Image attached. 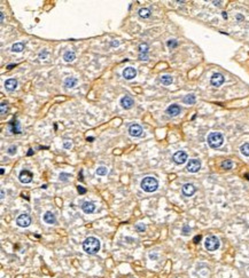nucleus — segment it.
Listing matches in <instances>:
<instances>
[{"instance_id": "nucleus-1", "label": "nucleus", "mask_w": 249, "mask_h": 278, "mask_svg": "<svg viewBox=\"0 0 249 278\" xmlns=\"http://www.w3.org/2000/svg\"><path fill=\"white\" fill-rule=\"evenodd\" d=\"M83 249L90 255L96 254L100 249V240L95 237H87L83 242Z\"/></svg>"}, {"instance_id": "nucleus-2", "label": "nucleus", "mask_w": 249, "mask_h": 278, "mask_svg": "<svg viewBox=\"0 0 249 278\" xmlns=\"http://www.w3.org/2000/svg\"><path fill=\"white\" fill-rule=\"evenodd\" d=\"M140 186L146 192H154L158 188V181L153 176H146L142 179Z\"/></svg>"}, {"instance_id": "nucleus-3", "label": "nucleus", "mask_w": 249, "mask_h": 278, "mask_svg": "<svg viewBox=\"0 0 249 278\" xmlns=\"http://www.w3.org/2000/svg\"><path fill=\"white\" fill-rule=\"evenodd\" d=\"M207 141H208V144H209L210 148L217 149V148L223 145V143H224V136H223L220 133H218V132H213V133H210V134L208 135Z\"/></svg>"}, {"instance_id": "nucleus-4", "label": "nucleus", "mask_w": 249, "mask_h": 278, "mask_svg": "<svg viewBox=\"0 0 249 278\" xmlns=\"http://www.w3.org/2000/svg\"><path fill=\"white\" fill-rule=\"evenodd\" d=\"M220 245V242L216 236H209L206 238L204 240V247L210 251V252H214V251H217Z\"/></svg>"}, {"instance_id": "nucleus-5", "label": "nucleus", "mask_w": 249, "mask_h": 278, "mask_svg": "<svg viewBox=\"0 0 249 278\" xmlns=\"http://www.w3.org/2000/svg\"><path fill=\"white\" fill-rule=\"evenodd\" d=\"M16 224H17L19 227H21V228H27V227H29V225L31 224V217H30L29 214H27V213L21 214V215L16 219Z\"/></svg>"}, {"instance_id": "nucleus-6", "label": "nucleus", "mask_w": 249, "mask_h": 278, "mask_svg": "<svg viewBox=\"0 0 249 278\" xmlns=\"http://www.w3.org/2000/svg\"><path fill=\"white\" fill-rule=\"evenodd\" d=\"M32 178H33V174H32L30 171L28 169H22L20 172V175H19V180L21 183L23 184H28L32 181Z\"/></svg>"}, {"instance_id": "nucleus-7", "label": "nucleus", "mask_w": 249, "mask_h": 278, "mask_svg": "<svg viewBox=\"0 0 249 278\" xmlns=\"http://www.w3.org/2000/svg\"><path fill=\"white\" fill-rule=\"evenodd\" d=\"M201 168V161L199 159H189L186 166V169L189 173H196Z\"/></svg>"}, {"instance_id": "nucleus-8", "label": "nucleus", "mask_w": 249, "mask_h": 278, "mask_svg": "<svg viewBox=\"0 0 249 278\" xmlns=\"http://www.w3.org/2000/svg\"><path fill=\"white\" fill-rule=\"evenodd\" d=\"M172 159H173V161H175L177 165H183V164H185L187 161L188 156H187V154L185 151H177L176 154H173Z\"/></svg>"}, {"instance_id": "nucleus-9", "label": "nucleus", "mask_w": 249, "mask_h": 278, "mask_svg": "<svg viewBox=\"0 0 249 278\" xmlns=\"http://www.w3.org/2000/svg\"><path fill=\"white\" fill-rule=\"evenodd\" d=\"M129 134L131 136H134V137H138L142 134V127L139 125V124H132L130 127H129Z\"/></svg>"}, {"instance_id": "nucleus-10", "label": "nucleus", "mask_w": 249, "mask_h": 278, "mask_svg": "<svg viewBox=\"0 0 249 278\" xmlns=\"http://www.w3.org/2000/svg\"><path fill=\"white\" fill-rule=\"evenodd\" d=\"M224 81H225V78H224V76L220 74V73H214L213 77H211V79H210L211 85L215 86V87L221 86V85L224 84Z\"/></svg>"}, {"instance_id": "nucleus-11", "label": "nucleus", "mask_w": 249, "mask_h": 278, "mask_svg": "<svg viewBox=\"0 0 249 278\" xmlns=\"http://www.w3.org/2000/svg\"><path fill=\"white\" fill-rule=\"evenodd\" d=\"M195 191H196V188L192 183H186V184L183 185V188H182V192L186 197H192L195 193Z\"/></svg>"}, {"instance_id": "nucleus-12", "label": "nucleus", "mask_w": 249, "mask_h": 278, "mask_svg": "<svg viewBox=\"0 0 249 278\" xmlns=\"http://www.w3.org/2000/svg\"><path fill=\"white\" fill-rule=\"evenodd\" d=\"M123 77H124L126 80H131V79H133V78H136V76H137V70L134 69V68H132V66H127V68H125L124 70H123Z\"/></svg>"}, {"instance_id": "nucleus-13", "label": "nucleus", "mask_w": 249, "mask_h": 278, "mask_svg": "<svg viewBox=\"0 0 249 278\" xmlns=\"http://www.w3.org/2000/svg\"><path fill=\"white\" fill-rule=\"evenodd\" d=\"M120 103H121L122 108H124V109H131V108L134 105V101H133V98L130 97V96H127V95H125V96H123V97L121 98Z\"/></svg>"}, {"instance_id": "nucleus-14", "label": "nucleus", "mask_w": 249, "mask_h": 278, "mask_svg": "<svg viewBox=\"0 0 249 278\" xmlns=\"http://www.w3.org/2000/svg\"><path fill=\"white\" fill-rule=\"evenodd\" d=\"M180 111H182V109H180V107H179L178 104H171V105L168 107V109H166V113H168L169 116H171V117L178 116V115L180 113Z\"/></svg>"}, {"instance_id": "nucleus-15", "label": "nucleus", "mask_w": 249, "mask_h": 278, "mask_svg": "<svg viewBox=\"0 0 249 278\" xmlns=\"http://www.w3.org/2000/svg\"><path fill=\"white\" fill-rule=\"evenodd\" d=\"M82 210L84 213L86 214H91L95 211V205H94L92 201H84L83 205H82Z\"/></svg>"}, {"instance_id": "nucleus-16", "label": "nucleus", "mask_w": 249, "mask_h": 278, "mask_svg": "<svg viewBox=\"0 0 249 278\" xmlns=\"http://www.w3.org/2000/svg\"><path fill=\"white\" fill-rule=\"evenodd\" d=\"M16 87H17V80H16V79L10 78V79H7V80L5 81V88H6L7 91L12 92V91H14Z\"/></svg>"}, {"instance_id": "nucleus-17", "label": "nucleus", "mask_w": 249, "mask_h": 278, "mask_svg": "<svg viewBox=\"0 0 249 278\" xmlns=\"http://www.w3.org/2000/svg\"><path fill=\"white\" fill-rule=\"evenodd\" d=\"M78 80L75 77H68L64 79V86L65 88H74L75 86H77Z\"/></svg>"}, {"instance_id": "nucleus-18", "label": "nucleus", "mask_w": 249, "mask_h": 278, "mask_svg": "<svg viewBox=\"0 0 249 278\" xmlns=\"http://www.w3.org/2000/svg\"><path fill=\"white\" fill-rule=\"evenodd\" d=\"M56 221L55 219V215L52 213V212H46L44 214V222L47 223V224H54Z\"/></svg>"}, {"instance_id": "nucleus-19", "label": "nucleus", "mask_w": 249, "mask_h": 278, "mask_svg": "<svg viewBox=\"0 0 249 278\" xmlns=\"http://www.w3.org/2000/svg\"><path fill=\"white\" fill-rule=\"evenodd\" d=\"M75 59H76V54H75L74 52L68 51V52H65V53L63 54V60L65 62H72L75 61Z\"/></svg>"}, {"instance_id": "nucleus-20", "label": "nucleus", "mask_w": 249, "mask_h": 278, "mask_svg": "<svg viewBox=\"0 0 249 278\" xmlns=\"http://www.w3.org/2000/svg\"><path fill=\"white\" fill-rule=\"evenodd\" d=\"M172 81H173V79H172V77L169 76V74H165V76H162V77H161V83H162L164 86L171 85Z\"/></svg>"}, {"instance_id": "nucleus-21", "label": "nucleus", "mask_w": 249, "mask_h": 278, "mask_svg": "<svg viewBox=\"0 0 249 278\" xmlns=\"http://www.w3.org/2000/svg\"><path fill=\"white\" fill-rule=\"evenodd\" d=\"M183 101H184L185 104H194L195 101H196V98H195V95H194V94H188V95H186V96L184 97Z\"/></svg>"}, {"instance_id": "nucleus-22", "label": "nucleus", "mask_w": 249, "mask_h": 278, "mask_svg": "<svg viewBox=\"0 0 249 278\" xmlns=\"http://www.w3.org/2000/svg\"><path fill=\"white\" fill-rule=\"evenodd\" d=\"M139 16L142 18H148L151 16V10L148 8H141L139 9Z\"/></svg>"}, {"instance_id": "nucleus-23", "label": "nucleus", "mask_w": 249, "mask_h": 278, "mask_svg": "<svg viewBox=\"0 0 249 278\" xmlns=\"http://www.w3.org/2000/svg\"><path fill=\"white\" fill-rule=\"evenodd\" d=\"M23 49H24V45H23L22 42H16V44H14L13 47H12V51L15 52V53H21Z\"/></svg>"}, {"instance_id": "nucleus-24", "label": "nucleus", "mask_w": 249, "mask_h": 278, "mask_svg": "<svg viewBox=\"0 0 249 278\" xmlns=\"http://www.w3.org/2000/svg\"><path fill=\"white\" fill-rule=\"evenodd\" d=\"M232 167H233V163L230 159H226L221 163V168H224V169H231Z\"/></svg>"}, {"instance_id": "nucleus-25", "label": "nucleus", "mask_w": 249, "mask_h": 278, "mask_svg": "<svg viewBox=\"0 0 249 278\" xmlns=\"http://www.w3.org/2000/svg\"><path fill=\"white\" fill-rule=\"evenodd\" d=\"M240 151H241V154H243V156L249 157V143L242 144V145L240 147Z\"/></svg>"}, {"instance_id": "nucleus-26", "label": "nucleus", "mask_w": 249, "mask_h": 278, "mask_svg": "<svg viewBox=\"0 0 249 278\" xmlns=\"http://www.w3.org/2000/svg\"><path fill=\"white\" fill-rule=\"evenodd\" d=\"M95 173H96V175L103 176V175H106V174L108 173V169H107V167H105V166H101V167H98V168H96Z\"/></svg>"}, {"instance_id": "nucleus-27", "label": "nucleus", "mask_w": 249, "mask_h": 278, "mask_svg": "<svg viewBox=\"0 0 249 278\" xmlns=\"http://www.w3.org/2000/svg\"><path fill=\"white\" fill-rule=\"evenodd\" d=\"M148 53V45L147 44H140L139 46V54H147Z\"/></svg>"}, {"instance_id": "nucleus-28", "label": "nucleus", "mask_w": 249, "mask_h": 278, "mask_svg": "<svg viewBox=\"0 0 249 278\" xmlns=\"http://www.w3.org/2000/svg\"><path fill=\"white\" fill-rule=\"evenodd\" d=\"M10 126H13V133H16V134L21 133L20 127H19V123H17L16 120H15V122H12V123H10Z\"/></svg>"}, {"instance_id": "nucleus-29", "label": "nucleus", "mask_w": 249, "mask_h": 278, "mask_svg": "<svg viewBox=\"0 0 249 278\" xmlns=\"http://www.w3.org/2000/svg\"><path fill=\"white\" fill-rule=\"evenodd\" d=\"M134 228H136V230H137L138 232H144V231L146 230V227H145L144 223H137V224L134 225Z\"/></svg>"}, {"instance_id": "nucleus-30", "label": "nucleus", "mask_w": 249, "mask_h": 278, "mask_svg": "<svg viewBox=\"0 0 249 278\" xmlns=\"http://www.w3.org/2000/svg\"><path fill=\"white\" fill-rule=\"evenodd\" d=\"M69 178H71V174H68V173H60V175H59L60 181H64V182L68 181Z\"/></svg>"}, {"instance_id": "nucleus-31", "label": "nucleus", "mask_w": 249, "mask_h": 278, "mask_svg": "<svg viewBox=\"0 0 249 278\" xmlns=\"http://www.w3.org/2000/svg\"><path fill=\"white\" fill-rule=\"evenodd\" d=\"M16 150H17V148H16L15 145H12V147H9V148H8V150H7V154H9V156H14V154H16Z\"/></svg>"}, {"instance_id": "nucleus-32", "label": "nucleus", "mask_w": 249, "mask_h": 278, "mask_svg": "<svg viewBox=\"0 0 249 278\" xmlns=\"http://www.w3.org/2000/svg\"><path fill=\"white\" fill-rule=\"evenodd\" d=\"M166 45H168L169 47L173 48V47H177V41H176L175 39H171V40H169V41L166 42Z\"/></svg>"}, {"instance_id": "nucleus-33", "label": "nucleus", "mask_w": 249, "mask_h": 278, "mask_svg": "<svg viewBox=\"0 0 249 278\" xmlns=\"http://www.w3.org/2000/svg\"><path fill=\"white\" fill-rule=\"evenodd\" d=\"M189 231H191V228H189V225H188V224H185V225L183 227V235L187 236V235L189 234Z\"/></svg>"}, {"instance_id": "nucleus-34", "label": "nucleus", "mask_w": 249, "mask_h": 278, "mask_svg": "<svg viewBox=\"0 0 249 278\" xmlns=\"http://www.w3.org/2000/svg\"><path fill=\"white\" fill-rule=\"evenodd\" d=\"M0 107H1V115H5V113H6V111H7V103L2 102Z\"/></svg>"}, {"instance_id": "nucleus-35", "label": "nucleus", "mask_w": 249, "mask_h": 278, "mask_svg": "<svg viewBox=\"0 0 249 278\" xmlns=\"http://www.w3.org/2000/svg\"><path fill=\"white\" fill-rule=\"evenodd\" d=\"M71 142L69 141V140H65L64 142H63V147H64V149H70L71 148Z\"/></svg>"}, {"instance_id": "nucleus-36", "label": "nucleus", "mask_w": 249, "mask_h": 278, "mask_svg": "<svg viewBox=\"0 0 249 278\" xmlns=\"http://www.w3.org/2000/svg\"><path fill=\"white\" fill-rule=\"evenodd\" d=\"M77 190H78V192H79L80 195H84V193L86 192V189H85V188H83L82 185H78V186H77Z\"/></svg>"}, {"instance_id": "nucleus-37", "label": "nucleus", "mask_w": 249, "mask_h": 278, "mask_svg": "<svg viewBox=\"0 0 249 278\" xmlns=\"http://www.w3.org/2000/svg\"><path fill=\"white\" fill-rule=\"evenodd\" d=\"M139 57H140V60H142V61H147V60H148L147 54H139Z\"/></svg>"}, {"instance_id": "nucleus-38", "label": "nucleus", "mask_w": 249, "mask_h": 278, "mask_svg": "<svg viewBox=\"0 0 249 278\" xmlns=\"http://www.w3.org/2000/svg\"><path fill=\"white\" fill-rule=\"evenodd\" d=\"M201 238H202V237H201V235H197V236H195V237H194V239H193V240H194V243H199V242L201 240Z\"/></svg>"}, {"instance_id": "nucleus-39", "label": "nucleus", "mask_w": 249, "mask_h": 278, "mask_svg": "<svg viewBox=\"0 0 249 278\" xmlns=\"http://www.w3.org/2000/svg\"><path fill=\"white\" fill-rule=\"evenodd\" d=\"M237 20H239V21H242V20H243V17H242L241 15H237Z\"/></svg>"}, {"instance_id": "nucleus-40", "label": "nucleus", "mask_w": 249, "mask_h": 278, "mask_svg": "<svg viewBox=\"0 0 249 278\" xmlns=\"http://www.w3.org/2000/svg\"><path fill=\"white\" fill-rule=\"evenodd\" d=\"M46 55H47V52H46V51H44V54H43V53H40V55H39V56H40V57H43V56H46Z\"/></svg>"}, {"instance_id": "nucleus-41", "label": "nucleus", "mask_w": 249, "mask_h": 278, "mask_svg": "<svg viewBox=\"0 0 249 278\" xmlns=\"http://www.w3.org/2000/svg\"><path fill=\"white\" fill-rule=\"evenodd\" d=\"M3 198H5V191L1 190V199H3Z\"/></svg>"}, {"instance_id": "nucleus-42", "label": "nucleus", "mask_w": 249, "mask_h": 278, "mask_svg": "<svg viewBox=\"0 0 249 278\" xmlns=\"http://www.w3.org/2000/svg\"><path fill=\"white\" fill-rule=\"evenodd\" d=\"M86 140H87V141H90V142H92V141H93V140H94V137H92V136H90V137H87Z\"/></svg>"}, {"instance_id": "nucleus-43", "label": "nucleus", "mask_w": 249, "mask_h": 278, "mask_svg": "<svg viewBox=\"0 0 249 278\" xmlns=\"http://www.w3.org/2000/svg\"><path fill=\"white\" fill-rule=\"evenodd\" d=\"M79 180H83V171H80V176L78 178Z\"/></svg>"}, {"instance_id": "nucleus-44", "label": "nucleus", "mask_w": 249, "mask_h": 278, "mask_svg": "<svg viewBox=\"0 0 249 278\" xmlns=\"http://www.w3.org/2000/svg\"><path fill=\"white\" fill-rule=\"evenodd\" d=\"M32 154H33V150H32V149H30V150H29V152H28V156H31Z\"/></svg>"}, {"instance_id": "nucleus-45", "label": "nucleus", "mask_w": 249, "mask_h": 278, "mask_svg": "<svg viewBox=\"0 0 249 278\" xmlns=\"http://www.w3.org/2000/svg\"><path fill=\"white\" fill-rule=\"evenodd\" d=\"M0 16H1V22H3V13H0Z\"/></svg>"}, {"instance_id": "nucleus-46", "label": "nucleus", "mask_w": 249, "mask_h": 278, "mask_svg": "<svg viewBox=\"0 0 249 278\" xmlns=\"http://www.w3.org/2000/svg\"><path fill=\"white\" fill-rule=\"evenodd\" d=\"M219 3H220L219 1H214V5H215V6H219Z\"/></svg>"}, {"instance_id": "nucleus-47", "label": "nucleus", "mask_w": 249, "mask_h": 278, "mask_svg": "<svg viewBox=\"0 0 249 278\" xmlns=\"http://www.w3.org/2000/svg\"><path fill=\"white\" fill-rule=\"evenodd\" d=\"M223 17H224V18H226V17H227V15H226V13H225V12H223Z\"/></svg>"}, {"instance_id": "nucleus-48", "label": "nucleus", "mask_w": 249, "mask_h": 278, "mask_svg": "<svg viewBox=\"0 0 249 278\" xmlns=\"http://www.w3.org/2000/svg\"><path fill=\"white\" fill-rule=\"evenodd\" d=\"M13 66H14V64H10V65H8V66H7V69H12Z\"/></svg>"}, {"instance_id": "nucleus-49", "label": "nucleus", "mask_w": 249, "mask_h": 278, "mask_svg": "<svg viewBox=\"0 0 249 278\" xmlns=\"http://www.w3.org/2000/svg\"><path fill=\"white\" fill-rule=\"evenodd\" d=\"M111 45H113V46H117V45H118V42H117V41H116V42H113V44H111Z\"/></svg>"}, {"instance_id": "nucleus-50", "label": "nucleus", "mask_w": 249, "mask_h": 278, "mask_svg": "<svg viewBox=\"0 0 249 278\" xmlns=\"http://www.w3.org/2000/svg\"><path fill=\"white\" fill-rule=\"evenodd\" d=\"M0 173H1V174H3V173H5V169H3V168H1V171H0Z\"/></svg>"}]
</instances>
